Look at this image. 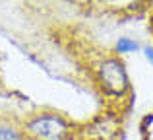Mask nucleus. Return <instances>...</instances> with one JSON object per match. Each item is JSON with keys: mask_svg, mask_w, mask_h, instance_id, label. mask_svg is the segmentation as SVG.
<instances>
[{"mask_svg": "<svg viewBox=\"0 0 153 140\" xmlns=\"http://www.w3.org/2000/svg\"><path fill=\"white\" fill-rule=\"evenodd\" d=\"M99 78H101L105 91L111 95H116V97H122L130 88L124 64L120 61H116V58H107L99 66Z\"/></svg>", "mask_w": 153, "mask_h": 140, "instance_id": "nucleus-1", "label": "nucleus"}, {"mask_svg": "<svg viewBox=\"0 0 153 140\" xmlns=\"http://www.w3.org/2000/svg\"><path fill=\"white\" fill-rule=\"evenodd\" d=\"M27 129L39 140H64L68 136V125L56 115H39L27 125Z\"/></svg>", "mask_w": 153, "mask_h": 140, "instance_id": "nucleus-2", "label": "nucleus"}, {"mask_svg": "<svg viewBox=\"0 0 153 140\" xmlns=\"http://www.w3.org/2000/svg\"><path fill=\"white\" fill-rule=\"evenodd\" d=\"M116 51H118L120 55H128V53H134V51H138V43L132 41V39H118V43H116Z\"/></svg>", "mask_w": 153, "mask_h": 140, "instance_id": "nucleus-3", "label": "nucleus"}, {"mask_svg": "<svg viewBox=\"0 0 153 140\" xmlns=\"http://www.w3.org/2000/svg\"><path fill=\"white\" fill-rule=\"evenodd\" d=\"M0 140H22V136H19V133H16L14 129L0 127Z\"/></svg>", "mask_w": 153, "mask_h": 140, "instance_id": "nucleus-4", "label": "nucleus"}, {"mask_svg": "<svg viewBox=\"0 0 153 140\" xmlns=\"http://www.w3.org/2000/svg\"><path fill=\"white\" fill-rule=\"evenodd\" d=\"M143 53H146V58L151 62V66H153V47H146V49H143Z\"/></svg>", "mask_w": 153, "mask_h": 140, "instance_id": "nucleus-5", "label": "nucleus"}]
</instances>
